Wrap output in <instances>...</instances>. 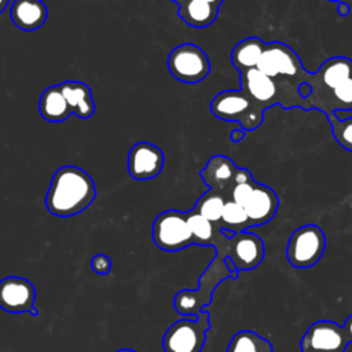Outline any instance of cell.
Segmentation results:
<instances>
[{
    "label": "cell",
    "mask_w": 352,
    "mask_h": 352,
    "mask_svg": "<svg viewBox=\"0 0 352 352\" xmlns=\"http://www.w3.org/2000/svg\"><path fill=\"white\" fill-rule=\"evenodd\" d=\"M96 197L92 177L81 168L65 165L50 183L45 195L47 210L58 217H70L85 210Z\"/></svg>",
    "instance_id": "cell-1"
},
{
    "label": "cell",
    "mask_w": 352,
    "mask_h": 352,
    "mask_svg": "<svg viewBox=\"0 0 352 352\" xmlns=\"http://www.w3.org/2000/svg\"><path fill=\"white\" fill-rule=\"evenodd\" d=\"M228 278L236 279L238 275L228 270L224 256L216 254L210 260L206 270L201 274L198 287L195 290L183 289L176 293L173 298L176 312L184 316H197L212 302V294L217 285Z\"/></svg>",
    "instance_id": "cell-2"
},
{
    "label": "cell",
    "mask_w": 352,
    "mask_h": 352,
    "mask_svg": "<svg viewBox=\"0 0 352 352\" xmlns=\"http://www.w3.org/2000/svg\"><path fill=\"white\" fill-rule=\"evenodd\" d=\"M212 248L216 249V254L231 258L238 272L250 271L258 267L265 256L263 239L248 230L235 232L231 238H227L219 230Z\"/></svg>",
    "instance_id": "cell-3"
},
{
    "label": "cell",
    "mask_w": 352,
    "mask_h": 352,
    "mask_svg": "<svg viewBox=\"0 0 352 352\" xmlns=\"http://www.w3.org/2000/svg\"><path fill=\"white\" fill-rule=\"evenodd\" d=\"M209 329L210 315L208 311L179 319L165 331L162 348L165 352H201Z\"/></svg>",
    "instance_id": "cell-4"
},
{
    "label": "cell",
    "mask_w": 352,
    "mask_h": 352,
    "mask_svg": "<svg viewBox=\"0 0 352 352\" xmlns=\"http://www.w3.org/2000/svg\"><path fill=\"white\" fill-rule=\"evenodd\" d=\"M257 69L274 80H294L300 84L312 81V74L304 70L298 55L280 41L265 43Z\"/></svg>",
    "instance_id": "cell-5"
},
{
    "label": "cell",
    "mask_w": 352,
    "mask_h": 352,
    "mask_svg": "<svg viewBox=\"0 0 352 352\" xmlns=\"http://www.w3.org/2000/svg\"><path fill=\"white\" fill-rule=\"evenodd\" d=\"M210 111L224 121L239 122L243 131H253L263 122V110L256 107L242 89L223 91L210 102Z\"/></svg>",
    "instance_id": "cell-6"
},
{
    "label": "cell",
    "mask_w": 352,
    "mask_h": 352,
    "mask_svg": "<svg viewBox=\"0 0 352 352\" xmlns=\"http://www.w3.org/2000/svg\"><path fill=\"white\" fill-rule=\"evenodd\" d=\"M326 235L316 224H305L296 228L286 245V258L294 268H311L323 256Z\"/></svg>",
    "instance_id": "cell-7"
},
{
    "label": "cell",
    "mask_w": 352,
    "mask_h": 352,
    "mask_svg": "<svg viewBox=\"0 0 352 352\" xmlns=\"http://www.w3.org/2000/svg\"><path fill=\"white\" fill-rule=\"evenodd\" d=\"M166 66L176 80L186 84H197L210 72L208 55L201 47L192 43L175 47L168 55Z\"/></svg>",
    "instance_id": "cell-8"
},
{
    "label": "cell",
    "mask_w": 352,
    "mask_h": 352,
    "mask_svg": "<svg viewBox=\"0 0 352 352\" xmlns=\"http://www.w3.org/2000/svg\"><path fill=\"white\" fill-rule=\"evenodd\" d=\"M153 241L165 252H177L195 245L187 223V213L180 210H165L153 223Z\"/></svg>",
    "instance_id": "cell-9"
},
{
    "label": "cell",
    "mask_w": 352,
    "mask_h": 352,
    "mask_svg": "<svg viewBox=\"0 0 352 352\" xmlns=\"http://www.w3.org/2000/svg\"><path fill=\"white\" fill-rule=\"evenodd\" d=\"M349 341L341 324L333 320H318L312 323L301 337V351L344 352Z\"/></svg>",
    "instance_id": "cell-10"
},
{
    "label": "cell",
    "mask_w": 352,
    "mask_h": 352,
    "mask_svg": "<svg viewBox=\"0 0 352 352\" xmlns=\"http://www.w3.org/2000/svg\"><path fill=\"white\" fill-rule=\"evenodd\" d=\"M36 289L33 283L22 276H6L0 280V308L10 314L28 312L37 315L34 308Z\"/></svg>",
    "instance_id": "cell-11"
},
{
    "label": "cell",
    "mask_w": 352,
    "mask_h": 352,
    "mask_svg": "<svg viewBox=\"0 0 352 352\" xmlns=\"http://www.w3.org/2000/svg\"><path fill=\"white\" fill-rule=\"evenodd\" d=\"M239 81L241 89L260 110L264 111L268 107L279 103L276 81L257 67L239 72Z\"/></svg>",
    "instance_id": "cell-12"
},
{
    "label": "cell",
    "mask_w": 352,
    "mask_h": 352,
    "mask_svg": "<svg viewBox=\"0 0 352 352\" xmlns=\"http://www.w3.org/2000/svg\"><path fill=\"white\" fill-rule=\"evenodd\" d=\"M164 166V153L148 142L132 146L128 154V172L136 180H148L160 175Z\"/></svg>",
    "instance_id": "cell-13"
},
{
    "label": "cell",
    "mask_w": 352,
    "mask_h": 352,
    "mask_svg": "<svg viewBox=\"0 0 352 352\" xmlns=\"http://www.w3.org/2000/svg\"><path fill=\"white\" fill-rule=\"evenodd\" d=\"M279 206V198L275 191L256 182L252 195L243 205L250 221V227H258L268 223L276 213Z\"/></svg>",
    "instance_id": "cell-14"
},
{
    "label": "cell",
    "mask_w": 352,
    "mask_h": 352,
    "mask_svg": "<svg viewBox=\"0 0 352 352\" xmlns=\"http://www.w3.org/2000/svg\"><path fill=\"white\" fill-rule=\"evenodd\" d=\"M236 166L226 155H213L201 170V177L204 183L210 188L214 190L226 197V192H231L234 186Z\"/></svg>",
    "instance_id": "cell-15"
},
{
    "label": "cell",
    "mask_w": 352,
    "mask_h": 352,
    "mask_svg": "<svg viewBox=\"0 0 352 352\" xmlns=\"http://www.w3.org/2000/svg\"><path fill=\"white\" fill-rule=\"evenodd\" d=\"M10 16L18 29L33 32L44 25L48 10L41 0H14L10 7Z\"/></svg>",
    "instance_id": "cell-16"
},
{
    "label": "cell",
    "mask_w": 352,
    "mask_h": 352,
    "mask_svg": "<svg viewBox=\"0 0 352 352\" xmlns=\"http://www.w3.org/2000/svg\"><path fill=\"white\" fill-rule=\"evenodd\" d=\"M63 96L72 110L78 118H89L95 111L91 88L82 81H65L59 84Z\"/></svg>",
    "instance_id": "cell-17"
},
{
    "label": "cell",
    "mask_w": 352,
    "mask_h": 352,
    "mask_svg": "<svg viewBox=\"0 0 352 352\" xmlns=\"http://www.w3.org/2000/svg\"><path fill=\"white\" fill-rule=\"evenodd\" d=\"M314 77L323 89L331 92L342 81L352 77V59L346 56L329 58L320 65Z\"/></svg>",
    "instance_id": "cell-18"
},
{
    "label": "cell",
    "mask_w": 352,
    "mask_h": 352,
    "mask_svg": "<svg viewBox=\"0 0 352 352\" xmlns=\"http://www.w3.org/2000/svg\"><path fill=\"white\" fill-rule=\"evenodd\" d=\"M38 110L41 117L51 122H62L72 114L59 85H51L43 91L38 100Z\"/></svg>",
    "instance_id": "cell-19"
},
{
    "label": "cell",
    "mask_w": 352,
    "mask_h": 352,
    "mask_svg": "<svg viewBox=\"0 0 352 352\" xmlns=\"http://www.w3.org/2000/svg\"><path fill=\"white\" fill-rule=\"evenodd\" d=\"M219 7L204 0H186L177 8V15L187 25L202 29L209 26L217 18Z\"/></svg>",
    "instance_id": "cell-20"
},
{
    "label": "cell",
    "mask_w": 352,
    "mask_h": 352,
    "mask_svg": "<svg viewBox=\"0 0 352 352\" xmlns=\"http://www.w3.org/2000/svg\"><path fill=\"white\" fill-rule=\"evenodd\" d=\"M265 43L258 37H248L235 44L231 52V62L239 72L257 67Z\"/></svg>",
    "instance_id": "cell-21"
},
{
    "label": "cell",
    "mask_w": 352,
    "mask_h": 352,
    "mask_svg": "<svg viewBox=\"0 0 352 352\" xmlns=\"http://www.w3.org/2000/svg\"><path fill=\"white\" fill-rule=\"evenodd\" d=\"M226 352H274V346L253 330H239L231 337Z\"/></svg>",
    "instance_id": "cell-22"
},
{
    "label": "cell",
    "mask_w": 352,
    "mask_h": 352,
    "mask_svg": "<svg viewBox=\"0 0 352 352\" xmlns=\"http://www.w3.org/2000/svg\"><path fill=\"white\" fill-rule=\"evenodd\" d=\"M187 213V223L190 227V231L192 234L195 245H205L212 246L220 227L216 228V224L201 216L197 210L191 209Z\"/></svg>",
    "instance_id": "cell-23"
},
{
    "label": "cell",
    "mask_w": 352,
    "mask_h": 352,
    "mask_svg": "<svg viewBox=\"0 0 352 352\" xmlns=\"http://www.w3.org/2000/svg\"><path fill=\"white\" fill-rule=\"evenodd\" d=\"M226 201L227 199L223 194L209 188V191H206L205 194H202L198 198V201L194 206V210H197L201 216H204L209 221L219 224L221 220Z\"/></svg>",
    "instance_id": "cell-24"
},
{
    "label": "cell",
    "mask_w": 352,
    "mask_h": 352,
    "mask_svg": "<svg viewBox=\"0 0 352 352\" xmlns=\"http://www.w3.org/2000/svg\"><path fill=\"white\" fill-rule=\"evenodd\" d=\"M219 227L232 232H241V231L249 230L250 221L245 208L231 199H227Z\"/></svg>",
    "instance_id": "cell-25"
},
{
    "label": "cell",
    "mask_w": 352,
    "mask_h": 352,
    "mask_svg": "<svg viewBox=\"0 0 352 352\" xmlns=\"http://www.w3.org/2000/svg\"><path fill=\"white\" fill-rule=\"evenodd\" d=\"M352 109V77L342 81L331 91V110H351Z\"/></svg>",
    "instance_id": "cell-26"
},
{
    "label": "cell",
    "mask_w": 352,
    "mask_h": 352,
    "mask_svg": "<svg viewBox=\"0 0 352 352\" xmlns=\"http://www.w3.org/2000/svg\"><path fill=\"white\" fill-rule=\"evenodd\" d=\"M330 122L331 132L337 143L352 153V117L341 120L336 116L333 120H330Z\"/></svg>",
    "instance_id": "cell-27"
},
{
    "label": "cell",
    "mask_w": 352,
    "mask_h": 352,
    "mask_svg": "<svg viewBox=\"0 0 352 352\" xmlns=\"http://www.w3.org/2000/svg\"><path fill=\"white\" fill-rule=\"evenodd\" d=\"M256 184V180H249V182H239V183H235L231 188V192H230V199L239 204V205H245L246 201L249 199V197L252 195V191H253V187Z\"/></svg>",
    "instance_id": "cell-28"
},
{
    "label": "cell",
    "mask_w": 352,
    "mask_h": 352,
    "mask_svg": "<svg viewBox=\"0 0 352 352\" xmlns=\"http://www.w3.org/2000/svg\"><path fill=\"white\" fill-rule=\"evenodd\" d=\"M89 265L99 275H107L111 270V261L106 254H95L91 258Z\"/></svg>",
    "instance_id": "cell-29"
},
{
    "label": "cell",
    "mask_w": 352,
    "mask_h": 352,
    "mask_svg": "<svg viewBox=\"0 0 352 352\" xmlns=\"http://www.w3.org/2000/svg\"><path fill=\"white\" fill-rule=\"evenodd\" d=\"M342 327H344V330H345V334H346V337H348L349 344H352V314L345 319Z\"/></svg>",
    "instance_id": "cell-30"
},
{
    "label": "cell",
    "mask_w": 352,
    "mask_h": 352,
    "mask_svg": "<svg viewBox=\"0 0 352 352\" xmlns=\"http://www.w3.org/2000/svg\"><path fill=\"white\" fill-rule=\"evenodd\" d=\"M230 138H231V140H232V142H239V140H242V139L245 138V131H243L242 128L234 129V131L231 132Z\"/></svg>",
    "instance_id": "cell-31"
},
{
    "label": "cell",
    "mask_w": 352,
    "mask_h": 352,
    "mask_svg": "<svg viewBox=\"0 0 352 352\" xmlns=\"http://www.w3.org/2000/svg\"><path fill=\"white\" fill-rule=\"evenodd\" d=\"M337 10H338V14H340L341 16H345V15L349 12V7H348V4L342 3V1H340V3H338Z\"/></svg>",
    "instance_id": "cell-32"
},
{
    "label": "cell",
    "mask_w": 352,
    "mask_h": 352,
    "mask_svg": "<svg viewBox=\"0 0 352 352\" xmlns=\"http://www.w3.org/2000/svg\"><path fill=\"white\" fill-rule=\"evenodd\" d=\"M8 3H10V0H0V14L6 10V7L8 6Z\"/></svg>",
    "instance_id": "cell-33"
},
{
    "label": "cell",
    "mask_w": 352,
    "mask_h": 352,
    "mask_svg": "<svg viewBox=\"0 0 352 352\" xmlns=\"http://www.w3.org/2000/svg\"><path fill=\"white\" fill-rule=\"evenodd\" d=\"M204 1L210 3V4H213V6H217V7H220V4L223 3V0H204Z\"/></svg>",
    "instance_id": "cell-34"
},
{
    "label": "cell",
    "mask_w": 352,
    "mask_h": 352,
    "mask_svg": "<svg viewBox=\"0 0 352 352\" xmlns=\"http://www.w3.org/2000/svg\"><path fill=\"white\" fill-rule=\"evenodd\" d=\"M116 352H138V351L131 349V348H121V349H118V351H116Z\"/></svg>",
    "instance_id": "cell-35"
},
{
    "label": "cell",
    "mask_w": 352,
    "mask_h": 352,
    "mask_svg": "<svg viewBox=\"0 0 352 352\" xmlns=\"http://www.w3.org/2000/svg\"><path fill=\"white\" fill-rule=\"evenodd\" d=\"M172 1H175L177 6H180V4H182V3H184L186 0H172Z\"/></svg>",
    "instance_id": "cell-36"
},
{
    "label": "cell",
    "mask_w": 352,
    "mask_h": 352,
    "mask_svg": "<svg viewBox=\"0 0 352 352\" xmlns=\"http://www.w3.org/2000/svg\"><path fill=\"white\" fill-rule=\"evenodd\" d=\"M301 352H315V351H301Z\"/></svg>",
    "instance_id": "cell-37"
},
{
    "label": "cell",
    "mask_w": 352,
    "mask_h": 352,
    "mask_svg": "<svg viewBox=\"0 0 352 352\" xmlns=\"http://www.w3.org/2000/svg\"><path fill=\"white\" fill-rule=\"evenodd\" d=\"M329 1H338V3H340L341 0H329Z\"/></svg>",
    "instance_id": "cell-38"
}]
</instances>
